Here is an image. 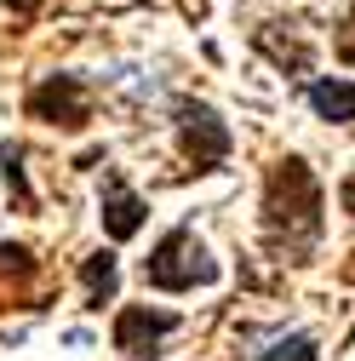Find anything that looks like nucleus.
<instances>
[{
    "mask_svg": "<svg viewBox=\"0 0 355 361\" xmlns=\"http://www.w3.org/2000/svg\"><path fill=\"white\" fill-rule=\"evenodd\" d=\"M327 230V195L304 155H281L263 172V241L281 258H309Z\"/></svg>",
    "mask_w": 355,
    "mask_h": 361,
    "instance_id": "nucleus-1",
    "label": "nucleus"
},
{
    "mask_svg": "<svg viewBox=\"0 0 355 361\" xmlns=\"http://www.w3.org/2000/svg\"><path fill=\"white\" fill-rule=\"evenodd\" d=\"M212 281H218V258L206 252V241L189 224L166 230L144 258V287H155V293H195V287H212Z\"/></svg>",
    "mask_w": 355,
    "mask_h": 361,
    "instance_id": "nucleus-2",
    "label": "nucleus"
},
{
    "mask_svg": "<svg viewBox=\"0 0 355 361\" xmlns=\"http://www.w3.org/2000/svg\"><path fill=\"white\" fill-rule=\"evenodd\" d=\"M178 149H184V161H195V172H218L235 149V132L212 104L184 98L178 104Z\"/></svg>",
    "mask_w": 355,
    "mask_h": 361,
    "instance_id": "nucleus-3",
    "label": "nucleus"
},
{
    "mask_svg": "<svg viewBox=\"0 0 355 361\" xmlns=\"http://www.w3.org/2000/svg\"><path fill=\"white\" fill-rule=\"evenodd\" d=\"M23 115L40 121V126H58V132H86V126H92V86H86L80 75H69V69L46 75L23 98Z\"/></svg>",
    "mask_w": 355,
    "mask_h": 361,
    "instance_id": "nucleus-4",
    "label": "nucleus"
},
{
    "mask_svg": "<svg viewBox=\"0 0 355 361\" xmlns=\"http://www.w3.org/2000/svg\"><path fill=\"white\" fill-rule=\"evenodd\" d=\"M178 327V315L172 310H149V304H120L115 310V350L132 355V361H155L161 355V338H172Z\"/></svg>",
    "mask_w": 355,
    "mask_h": 361,
    "instance_id": "nucleus-5",
    "label": "nucleus"
},
{
    "mask_svg": "<svg viewBox=\"0 0 355 361\" xmlns=\"http://www.w3.org/2000/svg\"><path fill=\"white\" fill-rule=\"evenodd\" d=\"M144 195L126 184L120 172H104V190H98V218H104V235L109 241H132L144 230Z\"/></svg>",
    "mask_w": 355,
    "mask_h": 361,
    "instance_id": "nucleus-6",
    "label": "nucleus"
},
{
    "mask_svg": "<svg viewBox=\"0 0 355 361\" xmlns=\"http://www.w3.org/2000/svg\"><path fill=\"white\" fill-rule=\"evenodd\" d=\"M115 287H120V258H115L109 247H98L92 258L80 264V293H86V310L115 304Z\"/></svg>",
    "mask_w": 355,
    "mask_h": 361,
    "instance_id": "nucleus-7",
    "label": "nucleus"
},
{
    "mask_svg": "<svg viewBox=\"0 0 355 361\" xmlns=\"http://www.w3.org/2000/svg\"><path fill=\"white\" fill-rule=\"evenodd\" d=\"M309 109L332 126H349L355 121V80H316L309 86Z\"/></svg>",
    "mask_w": 355,
    "mask_h": 361,
    "instance_id": "nucleus-8",
    "label": "nucleus"
},
{
    "mask_svg": "<svg viewBox=\"0 0 355 361\" xmlns=\"http://www.w3.org/2000/svg\"><path fill=\"white\" fill-rule=\"evenodd\" d=\"M40 276V258L23 241H0V287H23Z\"/></svg>",
    "mask_w": 355,
    "mask_h": 361,
    "instance_id": "nucleus-9",
    "label": "nucleus"
},
{
    "mask_svg": "<svg viewBox=\"0 0 355 361\" xmlns=\"http://www.w3.org/2000/svg\"><path fill=\"white\" fill-rule=\"evenodd\" d=\"M0 178H6V195L23 212H35V190H29V172H23V149L18 144H0Z\"/></svg>",
    "mask_w": 355,
    "mask_h": 361,
    "instance_id": "nucleus-10",
    "label": "nucleus"
},
{
    "mask_svg": "<svg viewBox=\"0 0 355 361\" xmlns=\"http://www.w3.org/2000/svg\"><path fill=\"white\" fill-rule=\"evenodd\" d=\"M258 361H321V350L309 333H292V338H275L270 350H258Z\"/></svg>",
    "mask_w": 355,
    "mask_h": 361,
    "instance_id": "nucleus-11",
    "label": "nucleus"
},
{
    "mask_svg": "<svg viewBox=\"0 0 355 361\" xmlns=\"http://www.w3.org/2000/svg\"><path fill=\"white\" fill-rule=\"evenodd\" d=\"M338 201H344V212L355 218V172H349V178H344V184H338Z\"/></svg>",
    "mask_w": 355,
    "mask_h": 361,
    "instance_id": "nucleus-12",
    "label": "nucleus"
},
{
    "mask_svg": "<svg viewBox=\"0 0 355 361\" xmlns=\"http://www.w3.org/2000/svg\"><path fill=\"white\" fill-rule=\"evenodd\" d=\"M6 6H12V12H23V18H29V12H40V6H46V0H6Z\"/></svg>",
    "mask_w": 355,
    "mask_h": 361,
    "instance_id": "nucleus-13",
    "label": "nucleus"
},
{
    "mask_svg": "<svg viewBox=\"0 0 355 361\" xmlns=\"http://www.w3.org/2000/svg\"><path fill=\"white\" fill-rule=\"evenodd\" d=\"M344 63H355V40H344Z\"/></svg>",
    "mask_w": 355,
    "mask_h": 361,
    "instance_id": "nucleus-14",
    "label": "nucleus"
}]
</instances>
